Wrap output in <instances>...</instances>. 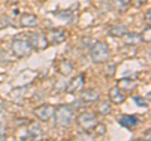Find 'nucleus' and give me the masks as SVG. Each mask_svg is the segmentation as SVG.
I'll return each instance as SVG.
<instances>
[{
	"mask_svg": "<svg viewBox=\"0 0 151 141\" xmlns=\"http://www.w3.org/2000/svg\"><path fill=\"white\" fill-rule=\"evenodd\" d=\"M53 119L58 127H68L73 120V109L68 105H59L55 107Z\"/></svg>",
	"mask_w": 151,
	"mask_h": 141,
	"instance_id": "f257e3e1",
	"label": "nucleus"
},
{
	"mask_svg": "<svg viewBox=\"0 0 151 141\" xmlns=\"http://www.w3.org/2000/svg\"><path fill=\"white\" fill-rule=\"evenodd\" d=\"M91 49V59L94 63L101 64L106 63L110 59V48L106 42H94V43L89 47Z\"/></svg>",
	"mask_w": 151,
	"mask_h": 141,
	"instance_id": "f03ea898",
	"label": "nucleus"
},
{
	"mask_svg": "<svg viewBox=\"0 0 151 141\" xmlns=\"http://www.w3.org/2000/svg\"><path fill=\"white\" fill-rule=\"evenodd\" d=\"M12 50L18 58H24L30 55L33 48L29 43V39L17 37L12 40Z\"/></svg>",
	"mask_w": 151,
	"mask_h": 141,
	"instance_id": "7ed1b4c3",
	"label": "nucleus"
},
{
	"mask_svg": "<svg viewBox=\"0 0 151 141\" xmlns=\"http://www.w3.org/2000/svg\"><path fill=\"white\" fill-rule=\"evenodd\" d=\"M77 124L83 131L89 132V131H93V129L98 124V121H97L96 115L92 114V112H82L77 117Z\"/></svg>",
	"mask_w": 151,
	"mask_h": 141,
	"instance_id": "20e7f679",
	"label": "nucleus"
},
{
	"mask_svg": "<svg viewBox=\"0 0 151 141\" xmlns=\"http://www.w3.org/2000/svg\"><path fill=\"white\" fill-rule=\"evenodd\" d=\"M54 110H55V107L53 105L44 103V105H40V106H38L37 109H34V115L38 120L48 122L50 119H53Z\"/></svg>",
	"mask_w": 151,
	"mask_h": 141,
	"instance_id": "39448f33",
	"label": "nucleus"
},
{
	"mask_svg": "<svg viewBox=\"0 0 151 141\" xmlns=\"http://www.w3.org/2000/svg\"><path fill=\"white\" fill-rule=\"evenodd\" d=\"M29 43L32 48L35 50H44L49 45V42L47 39V35L44 33H33V34H30Z\"/></svg>",
	"mask_w": 151,
	"mask_h": 141,
	"instance_id": "423d86ee",
	"label": "nucleus"
},
{
	"mask_svg": "<svg viewBox=\"0 0 151 141\" xmlns=\"http://www.w3.org/2000/svg\"><path fill=\"white\" fill-rule=\"evenodd\" d=\"M43 137V130L35 122H29V127L27 129V134L24 139L28 140H40Z\"/></svg>",
	"mask_w": 151,
	"mask_h": 141,
	"instance_id": "0eeeda50",
	"label": "nucleus"
},
{
	"mask_svg": "<svg viewBox=\"0 0 151 141\" xmlns=\"http://www.w3.org/2000/svg\"><path fill=\"white\" fill-rule=\"evenodd\" d=\"M47 39H48L49 44L58 45L65 40V33L62 29H50L47 34Z\"/></svg>",
	"mask_w": 151,
	"mask_h": 141,
	"instance_id": "6e6552de",
	"label": "nucleus"
},
{
	"mask_svg": "<svg viewBox=\"0 0 151 141\" xmlns=\"http://www.w3.org/2000/svg\"><path fill=\"white\" fill-rule=\"evenodd\" d=\"M83 86H84V74H79V76L70 79V82L65 87V91L68 93H76L81 91Z\"/></svg>",
	"mask_w": 151,
	"mask_h": 141,
	"instance_id": "1a4fd4ad",
	"label": "nucleus"
},
{
	"mask_svg": "<svg viewBox=\"0 0 151 141\" xmlns=\"http://www.w3.org/2000/svg\"><path fill=\"white\" fill-rule=\"evenodd\" d=\"M116 87H119L122 92H126V93H131L136 90L137 87V83H136L134 79L131 78H121L117 81Z\"/></svg>",
	"mask_w": 151,
	"mask_h": 141,
	"instance_id": "9d476101",
	"label": "nucleus"
},
{
	"mask_svg": "<svg viewBox=\"0 0 151 141\" xmlns=\"http://www.w3.org/2000/svg\"><path fill=\"white\" fill-rule=\"evenodd\" d=\"M101 97L100 91L93 90V88H89V90H86L82 92L81 95V101L83 103H96Z\"/></svg>",
	"mask_w": 151,
	"mask_h": 141,
	"instance_id": "9b49d317",
	"label": "nucleus"
},
{
	"mask_svg": "<svg viewBox=\"0 0 151 141\" xmlns=\"http://www.w3.org/2000/svg\"><path fill=\"white\" fill-rule=\"evenodd\" d=\"M19 24H20L22 28H34L38 25V18L34 15V14L25 13L20 17Z\"/></svg>",
	"mask_w": 151,
	"mask_h": 141,
	"instance_id": "f8f14e48",
	"label": "nucleus"
},
{
	"mask_svg": "<svg viewBox=\"0 0 151 141\" xmlns=\"http://www.w3.org/2000/svg\"><path fill=\"white\" fill-rule=\"evenodd\" d=\"M108 97H110V100L113 105H121V103H124L126 100L124 92H122L119 87H112L110 90V93H108Z\"/></svg>",
	"mask_w": 151,
	"mask_h": 141,
	"instance_id": "ddd939ff",
	"label": "nucleus"
},
{
	"mask_svg": "<svg viewBox=\"0 0 151 141\" xmlns=\"http://www.w3.org/2000/svg\"><path fill=\"white\" fill-rule=\"evenodd\" d=\"M122 40L126 45H139L142 43V38H141V34L137 33H129L122 35Z\"/></svg>",
	"mask_w": 151,
	"mask_h": 141,
	"instance_id": "4468645a",
	"label": "nucleus"
},
{
	"mask_svg": "<svg viewBox=\"0 0 151 141\" xmlns=\"http://www.w3.org/2000/svg\"><path fill=\"white\" fill-rule=\"evenodd\" d=\"M119 122L121 126H124L126 129H134L135 126L139 125V119L134 115H124L120 117Z\"/></svg>",
	"mask_w": 151,
	"mask_h": 141,
	"instance_id": "2eb2a0df",
	"label": "nucleus"
},
{
	"mask_svg": "<svg viewBox=\"0 0 151 141\" xmlns=\"http://www.w3.org/2000/svg\"><path fill=\"white\" fill-rule=\"evenodd\" d=\"M57 70H58L59 74L67 77V76H69V74L73 72V65H72V63H70L69 60L62 59L58 64H57Z\"/></svg>",
	"mask_w": 151,
	"mask_h": 141,
	"instance_id": "dca6fc26",
	"label": "nucleus"
},
{
	"mask_svg": "<svg viewBox=\"0 0 151 141\" xmlns=\"http://www.w3.org/2000/svg\"><path fill=\"white\" fill-rule=\"evenodd\" d=\"M110 5L113 10L124 13L130 6V0H110Z\"/></svg>",
	"mask_w": 151,
	"mask_h": 141,
	"instance_id": "f3484780",
	"label": "nucleus"
},
{
	"mask_svg": "<svg viewBox=\"0 0 151 141\" xmlns=\"http://www.w3.org/2000/svg\"><path fill=\"white\" fill-rule=\"evenodd\" d=\"M126 33H127V27L125 24H116L108 29V34L111 37H115V38H122V35L126 34Z\"/></svg>",
	"mask_w": 151,
	"mask_h": 141,
	"instance_id": "a211bd4d",
	"label": "nucleus"
},
{
	"mask_svg": "<svg viewBox=\"0 0 151 141\" xmlns=\"http://www.w3.org/2000/svg\"><path fill=\"white\" fill-rule=\"evenodd\" d=\"M111 105L108 102L106 101H100L98 100L97 101V106H96V111L98 112L100 115H103V116H106V115H110L111 114Z\"/></svg>",
	"mask_w": 151,
	"mask_h": 141,
	"instance_id": "6ab92c4d",
	"label": "nucleus"
},
{
	"mask_svg": "<svg viewBox=\"0 0 151 141\" xmlns=\"http://www.w3.org/2000/svg\"><path fill=\"white\" fill-rule=\"evenodd\" d=\"M141 38H142V42H147V43L151 42V28H150V24H147L144 28L142 33H141Z\"/></svg>",
	"mask_w": 151,
	"mask_h": 141,
	"instance_id": "aec40b11",
	"label": "nucleus"
},
{
	"mask_svg": "<svg viewBox=\"0 0 151 141\" xmlns=\"http://www.w3.org/2000/svg\"><path fill=\"white\" fill-rule=\"evenodd\" d=\"M57 17L59 18V19H62V20H65V19H72V10H62V12H57L54 13Z\"/></svg>",
	"mask_w": 151,
	"mask_h": 141,
	"instance_id": "412c9836",
	"label": "nucleus"
},
{
	"mask_svg": "<svg viewBox=\"0 0 151 141\" xmlns=\"http://www.w3.org/2000/svg\"><path fill=\"white\" fill-rule=\"evenodd\" d=\"M116 73V64L115 63H110L106 65V70H105V74L107 77H113Z\"/></svg>",
	"mask_w": 151,
	"mask_h": 141,
	"instance_id": "4be33fe9",
	"label": "nucleus"
},
{
	"mask_svg": "<svg viewBox=\"0 0 151 141\" xmlns=\"http://www.w3.org/2000/svg\"><path fill=\"white\" fill-rule=\"evenodd\" d=\"M134 101H135V103L137 106H141V107H147L149 106V101H146V100H144L141 96H136V97H134Z\"/></svg>",
	"mask_w": 151,
	"mask_h": 141,
	"instance_id": "5701e85b",
	"label": "nucleus"
},
{
	"mask_svg": "<svg viewBox=\"0 0 151 141\" xmlns=\"http://www.w3.org/2000/svg\"><path fill=\"white\" fill-rule=\"evenodd\" d=\"M93 130H94V132H96L97 135H103V134L106 132V126L105 125H101V124H97L96 127H94Z\"/></svg>",
	"mask_w": 151,
	"mask_h": 141,
	"instance_id": "b1692460",
	"label": "nucleus"
},
{
	"mask_svg": "<svg viewBox=\"0 0 151 141\" xmlns=\"http://www.w3.org/2000/svg\"><path fill=\"white\" fill-rule=\"evenodd\" d=\"M6 136V126L0 122V140H5Z\"/></svg>",
	"mask_w": 151,
	"mask_h": 141,
	"instance_id": "393cba45",
	"label": "nucleus"
},
{
	"mask_svg": "<svg viewBox=\"0 0 151 141\" xmlns=\"http://www.w3.org/2000/svg\"><path fill=\"white\" fill-rule=\"evenodd\" d=\"M145 20L147 22V24H150V22H151V10L150 9H147V13H146V15H145Z\"/></svg>",
	"mask_w": 151,
	"mask_h": 141,
	"instance_id": "a878e982",
	"label": "nucleus"
},
{
	"mask_svg": "<svg viewBox=\"0 0 151 141\" xmlns=\"http://www.w3.org/2000/svg\"><path fill=\"white\" fill-rule=\"evenodd\" d=\"M149 0H134V3L136 4V5H144V4H146Z\"/></svg>",
	"mask_w": 151,
	"mask_h": 141,
	"instance_id": "bb28decb",
	"label": "nucleus"
},
{
	"mask_svg": "<svg viewBox=\"0 0 151 141\" xmlns=\"http://www.w3.org/2000/svg\"><path fill=\"white\" fill-rule=\"evenodd\" d=\"M18 1H19V0H9V3H13V4H15Z\"/></svg>",
	"mask_w": 151,
	"mask_h": 141,
	"instance_id": "cd10ccee",
	"label": "nucleus"
}]
</instances>
